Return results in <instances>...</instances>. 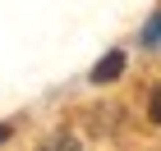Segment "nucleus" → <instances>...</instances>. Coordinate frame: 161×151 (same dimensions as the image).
<instances>
[{"instance_id":"f257e3e1","label":"nucleus","mask_w":161,"mask_h":151,"mask_svg":"<svg viewBox=\"0 0 161 151\" xmlns=\"http://www.w3.org/2000/svg\"><path fill=\"white\" fill-rule=\"evenodd\" d=\"M124 73V50H111V55H101L97 69H92V83H115Z\"/></svg>"},{"instance_id":"f03ea898","label":"nucleus","mask_w":161,"mask_h":151,"mask_svg":"<svg viewBox=\"0 0 161 151\" xmlns=\"http://www.w3.org/2000/svg\"><path fill=\"white\" fill-rule=\"evenodd\" d=\"M143 41H147V46H161V14L152 18L147 28H143Z\"/></svg>"},{"instance_id":"20e7f679","label":"nucleus","mask_w":161,"mask_h":151,"mask_svg":"<svg viewBox=\"0 0 161 151\" xmlns=\"http://www.w3.org/2000/svg\"><path fill=\"white\" fill-rule=\"evenodd\" d=\"M5 138H9V124H0V142H5Z\"/></svg>"},{"instance_id":"7ed1b4c3","label":"nucleus","mask_w":161,"mask_h":151,"mask_svg":"<svg viewBox=\"0 0 161 151\" xmlns=\"http://www.w3.org/2000/svg\"><path fill=\"white\" fill-rule=\"evenodd\" d=\"M147 114H152V124H161V87L152 92V101H147Z\"/></svg>"}]
</instances>
